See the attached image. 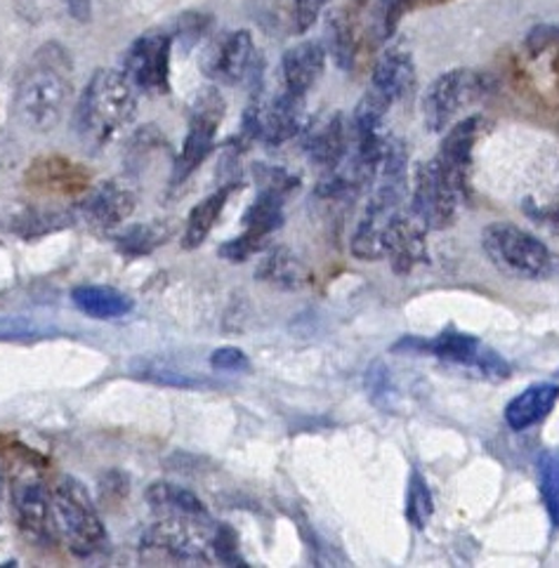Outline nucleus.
Segmentation results:
<instances>
[{
	"label": "nucleus",
	"instance_id": "c756f323",
	"mask_svg": "<svg viewBox=\"0 0 559 568\" xmlns=\"http://www.w3.org/2000/svg\"><path fill=\"white\" fill-rule=\"evenodd\" d=\"M538 481H540V498H543L550 521L555 528H559V448H550L540 456Z\"/></svg>",
	"mask_w": 559,
	"mask_h": 568
},
{
	"label": "nucleus",
	"instance_id": "9b49d317",
	"mask_svg": "<svg viewBox=\"0 0 559 568\" xmlns=\"http://www.w3.org/2000/svg\"><path fill=\"white\" fill-rule=\"evenodd\" d=\"M201 71L213 81L236 85L241 81H263V60H260L253 36L248 31H234L211 41L201 54Z\"/></svg>",
	"mask_w": 559,
	"mask_h": 568
},
{
	"label": "nucleus",
	"instance_id": "9d476101",
	"mask_svg": "<svg viewBox=\"0 0 559 568\" xmlns=\"http://www.w3.org/2000/svg\"><path fill=\"white\" fill-rule=\"evenodd\" d=\"M12 505L17 528L31 545L48 547L58 542L60 528L54 519L52 490H48L39 477L20 469L12 486Z\"/></svg>",
	"mask_w": 559,
	"mask_h": 568
},
{
	"label": "nucleus",
	"instance_id": "dca6fc26",
	"mask_svg": "<svg viewBox=\"0 0 559 568\" xmlns=\"http://www.w3.org/2000/svg\"><path fill=\"white\" fill-rule=\"evenodd\" d=\"M425 232V224L414 213H399L389 224L385 236V257L397 274H411L416 267L430 260Z\"/></svg>",
	"mask_w": 559,
	"mask_h": 568
},
{
	"label": "nucleus",
	"instance_id": "ddd939ff",
	"mask_svg": "<svg viewBox=\"0 0 559 568\" xmlns=\"http://www.w3.org/2000/svg\"><path fill=\"white\" fill-rule=\"evenodd\" d=\"M173 36L144 33L123 54V75L135 90L165 94L171 90Z\"/></svg>",
	"mask_w": 559,
	"mask_h": 568
},
{
	"label": "nucleus",
	"instance_id": "a19ab883",
	"mask_svg": "<svg viewBox=\"0 0 559 568\" xmlns=\"http://www.w3.org/2000/svg\"><path fill=\"white\" fill-rule=\"evenodd\" d=\"M3 500H6V469L0 465V515H3Z\"/></svg>",
	"mask_w": 559,
	"mask_h": 568
},
{
	"label": "nucleus",
	"instance_id": "20e7f679",
	"mask_svg": "<svg viewBox=\"0 0 559 568\" xmlns=\"http://www.w3.org/2000/svg\"><path fill=\"white\" fill-rule=\"evenodd\" d=\"M52 507L60 536L73 555H95L106 545V528L88 488L73 477H62L52 488Z\"/></svg>",
	"mask_w": 559,
	"mask_h": 568
},
{
	"label": "nucleus",
	"instance_id": "a211bd4d",
	"mask_svg": "<svg viewBox=\"0 0 559 568\" xmlns=\"http://www.w3.org/2000/svg\"><path fill=\"white\" fill-rule=\"evenodd\" d=\"M479 138V119L470 116L465 121H458L439 146V154L435 161L444 168V173L449 175L463 192H468L470 184V170H472V154L475 144Z\"/></svg>",
	"mask_w": 559,
	"mask_h": 568
},
{
	"label": "nucleus",
	"instance_id": "5701e85b",
	"mask_svg": "<svg viewBox=\"0 0 559 568\" xmlns=\"http://www.w3.org/2000/svg\"><path fill=\"white\" fill-rule=\"evenodd\" d=\"M144 500L154 509V513H161L163 517L203 519L209 515L206 505L201 503L196 494H192L190 488L171 484V481H156L152 486H146Z\"/></svg>",
	"mask_w": 559,
	"mask_h": 568
},
{
	"label": "nucleus",
	"instance_id": "aec40b11",
	"mask_svg": "<svg viewBox=\"0 0 559 568\" xmlns=\"http://www.w3.org/2000/svg\"><path fill=\"white\" fill-rule=\"evenodd\" d=\"M370 85L397 102L411 94L416 88V67L411 54L402 48H389L373 69Z\"/></svg>",
	"mask_w": 559,
	"mask_h": 568
},
{
	"label": "nucleus",
	"instance_id": "f257e3e1",
	"mask_svg": "<svg viewBox=\"0 0 559 568\" xmlns=\"http://www.w3.org/2000/svg\"><path fill=\"white\" fill-rule=\"evenodd\" d=\"M73 100L71 60L62 45L48 43L35 52L22 73L14 94V111L35 132H50L60 125Z\"/></svg>",
	"mask_w": 559,
	"mask_h": 568
},
{
	"label": "nucleus",
	"instance_id": "f03ea898",
	"mask_svg": "<svg viewBox=\"0 0 559 568\" xmlns=\"http://www.w3.org/2000/svg\"><path fill=\"white\" fill-rule=\"evenodd\" d=\"M135 113V88L121 71L100 69L81 92L73 111V130L90 151H100L133 125Z\"/></svg>",
	"mask_w": 559,
	"mask_h": 568
},
{
	"label": "nucleus",
	"instance_id": "a878e982",
	"mask_svg": "<svg viewBox=\"0 0 559 568\" xmlns=\"http://www.w3.org/2000/svg\"><path fill=\"white\" fill-rule=\"evenodd\" d=\"M171 224L165 222H140V224H130L125 230L116 234V248L125 257H142L156 251L159 245H163L167 239H171Z\"/></svg>",
	"mask_w": 559,
	"mask_h": 568
},
{
	"label": "nucleus",
	"instance_id": "2f4dec72",
	"mask_svg": "<svg viewBox=\"0 0 559 568\" xmlns=\"http://www.w3.org/2000/svg\"><path fill=\"white\" fill-rule=\"evenodd\" d=\"M253 180L260 192H272L284 199H288L295 189L301 186V178L293 175L291 170L278 168V165H263V163L253 165Z\"/></svg>",
	"mask_w": 559,
	"mask_h": 568
},
{
	"label": "nucleus",
	"instance_id": "b1692460",
	"mask_svg": "<svg viewBox=\"0 0 559 568\" xmlns=\"http://www.w3.org/2000/svg\"><path fill=\"white\" fill-rule=\"evenodd\" d=\"M255 278L260 283H270L274 288L282 291H297L303 288L309 274L303 260L297 257L291 248H272L263 262L257 264Z\"/></svg>",
	"mask_w": 559,
	"mask_h": 568
},
{
	"label": "nucleus",
	"instance_id": "72a5a7b5",
	"mask_svg": "<svg viewBox=\"0 0 559 568\" xmlns=\"http://www.w3.org/2000/svg\"><path fill=\"white\" fill-rule=\"evenodd\" d=\"M402 8L404 0H376V8H373L370 17V31L376 36V41H387L395 33Z\"/></svg>",
	"mask_w": 559,
	"mask_h": 568
},
{
	"label": "nucleus",
	"instance_id": "2eb2a0df",
	"mask_svg": "<svg viewBox=\"0 0 559 568\" xmlns=\"http://www.w3.org/2000/svg\"><path fill=\"white\" fill-rule=\"evenodd\" d=\"M303 149H305L309 163L314 168L324 170V173L338 168L347 159L349 149H352L349 128H347V121L343 113L335 111V113H331V116L307 125Z\"/></svg>",
	"mask_w": 559,
	"mask_h": 568
},
{
	"label": "nucleus",
	"instance_id": "393cba45",
	"mask_svg": "<svg viewBox=\"0 0 559 568\" xmlns=\"http://www.w3.org/2000/svg\"><path fill=\"white\" fill-rule=\"evenodd\" d=\"M71 300L85 316L98 321L121 318L133 312V300L109 286H79L73 288Z\"/></svg>",
	"mask_w": 559,
	"mask_h": 568
},
{
	"label": "nucleus",
	"instance_id": "7ed1b4c3",
	"mask_svg": "<svg viewBox=\"0 0 559 568\" xmlns=\"http://www.w3.org/2000/svg\"><path fill=\"white\" fill-rule=\"evenodd\" d=\"M481 248L494 267L515 278H546L555 270L548 245L510 222H494L481 232Z\"/></svg>",
	"mask_w": 559,
	"mask_h": 568
},
{
	"label": "nucleus",
	"instance_id": "f8f14e48",
	"mask_svg": "<svg viewBox=\"0 0 559 568\" xmlns=\"http://www.w3.org/2000/svg\"><path fill=\"white\" fill-rule=\"evenodd\" d=\"M142 547L180 561H209L213 557V531L192 517H165L142 534Z\"/></svg>",
	"mask_w": 559,
	"mask_h": 568
},
{
	"label": "nucleus",
	"instance_id": "cd10ccee",
	"mask_svg": "<svg viewBox=\"0 0 559 568\" xmlns=\"http://www.w3.org/2000/svg\"><path fill=\"white\" fill-rule=\"evenodd\" d=\"M324 41H326V52L333 54L335 64L341 69H352L354 64V52H357V38H354L352 22L347 19L345 12H333L326 19V29H324Z\"/></svg>",
	"mask_w": 559,
	"mask_h": 568
},
{
	"label": "nucleus",
	"instance_id": "c9c22d12",
	"mask_svg": "<svg viewBox=\"0 0 559 568\" xmlns=\"http://www.w3.org/2000/svg\"><path fill=\"white\" fill-rule=\"evenodd\" d=\"M130 494V477L121 469H106L98 484V500L104 507H121Z\"/></svg>",
	"mask_w": 559,
	"mask_h": 568
},
{
	"label": "nucleus",
	"instance_id": "58836bf2",
	"mask_svg": "<svg viewBox=\"0 0 559 568\" xmlns=\"http://www.w3.org/2000/svg\"><path fill=\"white\" fill-rule=\"evenodd\" d=\"M211 366L222 373H246L251 371V362L244 349L238 347H220L211 356Z\"/></svg>",
	"mask_w": 559,
	"mask_h": 568
},
{
	"label": "nucleus",
	"instance_id": "412c9836",
	"mask_svg": "<svg viewBox=\"0 0 559 568\" xmlns=\"http://www.w3.org/2000/svg\"><path fill=\"white\" fill-rule=\"evenodd\" d=\"M559 399V385L555 383H538L527 387L506 408V423L515 432H525L540 420L548 418V413L555 408Z\"/></svg>",
	"mask_w": 559,
	"mask_h": 568
},
{
	"label": "nucleus",
	"instance_id": "39448f33",
	"mask_svg": "<svg viewBox=\"0 0 559 568\" xmlns=\"http://www.w3.org/2000/svg\"><path fill=\"white\" fill-rule=\"evenodd\" d=\"M393 349L433 354L439 358V362L465 366L470 371H477L484 377H491V381H508L510 377V366L506 364V358H502L498 352H494L491 347L481 345L475 335L460 333L454 328L444 331L430 339L404 337L402 343H397Z\"/></svg>",
	"mask_w": 559,
	"mask_h": 568
},
{
	"label": "nucleus",
	"instance_id": "f3484780",
	"mask_svg": "<svg viewBox=\"0 0 559 568\" xmlns=\"http://www.w3.org/2000/svg\"><path fill=\"white\" fill-rule=\"evenodd\" d=\"M138 196L123 182L109 180L90 189L81 203V211L90 224L100 230H119V226L135 213Z\"/></svg>",
	"mask_w": 559,
	"mask_h": 568
},
{
	"label": "nucleus",
	"instance_id": "1a4fd4ad",
	"mask_svg": "<svg viewBox=\"0 0 559 568\" xmlns=\"http://www.w3.org/2000/svg\"><path fill=\"white\" fill-rule=\"evenodd\" d=\"M484 90H487V81L477 71L454 69L441 73L423 98L425 128L430 132L446 130L463 109L472 106L481 98Z\"/></svg>",
	"mask_w": 559,
	"mask_h": 568
},
{
	"label": "nucleus",
	"instance_id": "473e14b6",
	"mask_svg": "<svg viewBox=\"0 0 559 568\" xmlns=\"http://www.w3.org/2000/svg\"><path fill=\"white\" fill-rule=\"evenodd\" d=\"M213 29V17L206 12H184L177 17L173 41H177L184 50L201 43Z\"/></svg>",
	"mask_w": 559,
	"mask_h": 568
},
{
	"label": "nucleus",
	"instance_id": "f704fd0d",
	"mask_svg": "<svg viewBox=\"0 0 559 568\" xmlns=\"http://www.w3.org/2000/svg\"><path fill=\"white\" fill-rule=\"evenodd\" d=\"M260 251H267V239L255 236V234H251V232H244L241 236L222 243L217 255H220L222 260H227V262L241 264V262H246L248 257H253V255L260 253Z\"/></svg>",
	"mask_w": 559,
	"mask_h": 568
},
{
	"label": "nucleus",
	"instance_id": "6ab92c4d",
	"mask_svg": "<svg viewBox=\"0 0 559 568\" xmlns=\"http://www.w3.org/2000/svg\"><path fill=\"white\" fill-rule=\"evenodd\" d=\"M326 67V48L319 41H303L288 48L282 57L284 88L297 94H307L309 88L322 79Z\"/></svg>",
	"mask_w": 559,
	"mask_h": 568
},
{
	"label": "nucleus",
	"instance_id": "6e6552de",
	"mask_svg": "<svg viewBox=\"0 0 559 568\" xmlns=\"http://www.w3.org/2000/svg\"><path fill=\"white\" fill-rule=\"evenodd\" d=\"M465 196H468V192H463L435 159L418 165L411 213L425 224V230H446V226H451Z\"/></svg>",
	"mask_w": 559,
	"mask_h": 568
},
{
	"label": "nucleus",
	"instance_id": "423d86ee",
	"mask_svg": "<svg viewBox=\"0 0 559 568\" xmlns=\"http://www.w3.org/2000/svg\"><path fill=\"white\" fill-rule=\"evenodd\" d=\"M225 119V100L215 88H201L190 113V130L173 165V184L184 182L196 168L211 156L220 123Z\"/></svg>",
	"mask_w": 559,
	"mask_h": 568
},
{
	"label": "nucleus",
	"instance_id": "ea45409f",
	"mask_svg": "<svg viewBox=\"0 0 559 568\" xmlns=\"http://www.w3.org/2000/svg\"><path fill=\"white\" fill-rule=\"evenodd\" d=\"M62 3L67 6L69 14L77 19V22H90V14H92L90 0H62Z\"/></svg>",
	"mask_w": 559,
	"mask_h": 568
},
{
	"label": "nucleus",
	"instance_id": "e433bc0d",
	"mask_svg": "<svg viewBox=\"0 0 559 568\" xmlns=\"http://www.w3.org/2000/svg\"><path fill=\"white\" fill-rule=\"evenodd\" d=\"M213 559L227 566H246L244 557L238 552L236 534L225 524H220L213 531Z\"/></svg>",
	"mask_w": 559,
	"mask_h": 568
},
{
	"label": "nucleus",
	"instance_id": "0eeeda50",
	"mask_svg": "<svg viewBox=\"0 0 559 568\" xmlns=\"http://www.w3.org/2000/svg\"><path fill=\"white\" fill-rule=\"evenodd\" d=\"M305 130V94L284 88L270 100L255 98L244 113V132L265 144H284Z\"/></svg>",
	"mask_w": 559,
	"mask_h": 568
},
{
	"label": "nucleus",
	"instance_id": "bb28decb",
	"mask_svg": "<svg viewBox=\"0 0 559 568\" xmlns=\"http://www.w3.org/2000/svg\"><path fill=\"white\" fill-rule=\"evenodd\" d=\"M284 196L272 194V192H257L255 201L248 205L241 224L246 226V232L270 239L276 230H282L286 220L284 215Z\"/></svg>",
	"mask_w": 559,
	"mask_h": 568
},
{
	"label": "nucleus",
	"instance_id": "4be33fe9",
	"mask_svg": "<svg viewBox=\"0 0 559 568\" xmlns=\"http://www.w3.org/2000/svg\"><path fill=\"white\" fill-rule=\"evenodd\" d=\"M234 189H236V184H230V182L222 184L217 192H213L211 196L199 201L192 207V213L186 215L184 232H182V248L184 251H194L209 239L217 217L222 215V211H225L230 196L234 194Z\"/></svg>",
	"mask_w": 559,
	"mask_h": 568
},
{
	"label": "nucleus",
	"instance_id": "4468645a",
	"mask_svg": "<svg viewBox=\"0 0 559 568\" xmlns=\"http://www.w3.org/2000/svg\"><path fill=\"white\" fill-rule=\"evenodd\" d=\"M24 182L35 192L54 196L85 194L92 182L90 170L77 161L60 154H48L31 161L24 173Z\"/></svg>",
	"mask_w": 559,
	"mask_h": 568
},
{
	"label": "nucleus",
	"instance_id": "c85d7f7f",
	"mask_svg": "<svg viewBox=\"0 0 559 568\" xmlns=\"http://www.w3.org/2000/svg\"><path fill=\"white\" fill-rule=\"evenodd\" d=\"M395 102L383 94L376 88H368L364 98L359 100L357 109H354V119H352V128L354 135H370V132H378L380 123L385 119V113L389 111Z\"/></svg>",
	"mask_w": 559,
	"mask_h": 568
},
{
	"label": "nucleus",
	"instance_id": "4c0bfd02",
	"mask_svg": "<svg viewBox=\"0 0 559 568\" xmlns=\"http://www.w3.org/2000/svg\"><path fill=\"white\" fill-rule=\"evenodd\" d=\"M324 6H326V0H293V8H291L293 33L309 31Z\"/></svg>",
	"mask_w": 559,
	"mask_h": 568
},
{
	"label": "nucleus",
	"instance_id": "7c9ffc66",
	"mask_svg": "<svg viewBox=\"0 0 559 568\" xmlns=\"http://www.w3.org/2000/svg\"><path fill=\"white\" fill-rule=\"evenodd\" d=\"M435 513V503H433V494L430 486L423 479V475L418 469L411 471V479H408V490H406V519L418 531L427 526Z\"/></svg>",
	"mask_w": 559,
	"mask_h": 568
}]
</instances>
